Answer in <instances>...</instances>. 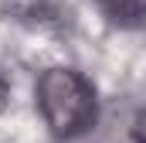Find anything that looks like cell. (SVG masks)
<instances>
[{"label": "cell", "instance_id": "cell-2", "mask_svg": "<svg viewBox=\"0 0 146 143\" xmlns=\"http://www.w3.org/2000/svg\"><path fill=\"white\" fill-rule=\"evenodd\" d=\"M88 143H146V109L126 96L99 106Z\"/></svg>", "mask_w": 146, "mask_h": 143}, {"label": "cell", "instance_id": "cell-4", "mask_svg": "<svg viewBox=\"0 0 146 143\" xmlns=\"http://www.w3.org/2000/svg\"><path fill=\"white\" fill-rule=\"evenodd\" d=\"M7 96H10V85H7V75L0 72V109H3V102H7Z\"/></svg>", "mask_w": 146, "mask_h": 143}, {"label": "cell", "instance_id": "cell-3", "mask_svg": "<svg viewBox=\"0 0 146 143\" xmlns=\"http://www.w3.org/2000/svg\"><path fill=\"white\" fill-rule=\"evenodd\" d=\"M115 27H146V0H95Z\"/></svg>", "mask_w": 146, "mask_h": 143}, {"label": "cell", "instance_id": "cell-1", "mask_svg": "<svg viewBox=\"0 0 146 143\" xmlns=\"http://www.w3.org/2000/svg\"><path fill=\"white\" fill-rule=\"evenodd\" d=\"M34 96H37V109H41L44 126L58 140H75V136L92 130L99 102H95L92 82L82 72H75V68L41 72V78L34 85Z\"/></svg>", "mask_w": 146, "mask_h": 143}]
</instances>
